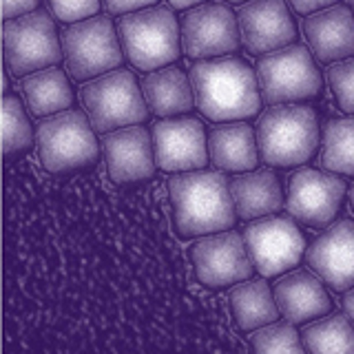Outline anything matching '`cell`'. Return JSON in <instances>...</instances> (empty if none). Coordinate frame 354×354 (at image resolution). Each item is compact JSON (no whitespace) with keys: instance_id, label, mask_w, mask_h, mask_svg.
Segmentation results:
<instances>
[{"instance_id":"obj_1","label":"cell","mask_w":354,"mask_h":354,"mask_svg":"<svg viewBox=\"0 0 354 354\" xmlns=\"http://www.w3.org/2000/svg\"><path fill=\"white\" fill-rule=\"evenodd\" d=\"M171 217L177 237L193 239L230 230L237 221L230 182L221 171H186L169 180Z\"/></svg>"},{"instance_id":"obj_2","label":"cell","mask_w":354,"mask_h":354,"mask_svg":"<svg viewBox=\"0 0 354 354\" xmlns=\"http://www.w3.org/2000/svg\"><path fill=\"white\" fill-rule=\"evenodd\" d=\"M191 84L197 109L210 122H237L254 118L261 109L257 71L235 55L197 60L191 66Z\"/></svg>"},{"instance_id":"obj_3","label":"cell","mask_w":354,"mask_h":354,"mask_svg":"<svg viewBox=\"0 0 354 354\" xmlns=\"http://www.w3.org/2000/svg\"><path fill=\"white\" fill-rule=\"evenodd\" d=\"M259 158L268 166L292 169L315 158L319 149V122L308 104H272L257 120Z\"/></svg>"},{"instance_id":"obj_4","label":"cell","mask_w":354,"mask_h":354,"mask_svg":"<svg viewBox=\"0 0 354 354\" xmlns=\"http://www.w3.org/2000/svg\"><path fill=\"white\" fill-rule=\"evenodd\" d=\"M118 33L124 55L140 71H158L180 60L182 29L169 7H144L120 16Z\"/></svg>"},{"instance_id":"obj_5","label":"cell","mask_w":354,"mask_h":354,"mask_svg":"<svg viewBox=\"0 0 354 354\" xmlns=\"http://www.w3.org/2000/svg\"><path fill=\"white\" fill-rule=\"evenodd\" d=\"M82 111L66 109L44 118L36 129V144L42 169L51 175H66L91 169L100 158L95 129Z\"/></svg>"},{"instance_id":"obj_6","label":"cell","mask_w":354,"mask_h":354,"mask_svg":"<svg viewBox=\"0 0 354 354\" xmlns=\"http://www.w3.org/2000/svg\"><path fill=\"white\" fill-rule=\"evenodd\" d=\"M80 100L97 133H111L142 124L149 118V102L136 75L124 69L109 71L80 88Z\"/></svg>"},{"instance_id":"obj_7","label":"cell","mask_w":354,"mask_h":354,"mask_svg":"<svg viewBox=\"0 0 354 354\" xmlns=\"http://www.w3.org/2000/svg\"><path fill=\"white\" fill-rule=\"evenodd\" d=\"M62 51L66 71L73 80L86 82L97 75L115 71L124 60L118 27L109 16H93L71 22L62 29Z\"/></svg>"},{"instance_id":"obj_8","label":"cell","mask_w":354,"mask_h":354,"mask_svg":"<svg viewBox=\"0 0 354 354\" xmlns=\"http://www.w3.org/2000/svg\"><path fill=\"white\" fill-rule=\"evenodd\" d=\"M5 64L16 77L60 64L64 58L62 38L47 11L36 9L20 18L5 20Z\"/></svg>"},{"instance_id":"obj_9","label":"cell","mask_w":354,"mask_h":354,"mask_svg":"<svg viewBox=\"0 0 354 354\" xmlns=\"http://www.w3.org/2000/svg\"><path fill=\"white\" fill-rule=\"evenodd\" d=\"M261 97L268 104H292L321 93V73L304 44L266 53L257 62Z\"/></svg>"},{"instance_id":"obj_10","label":"cell","mask_w":354,"mask_h":354,"mask_svg":"<svg viewBox=\"0 0 354 354\" xmlns=\"http://www.w3.org/2000/svg\"><path fill=\"white\" fill-rule=\"evenodd\" d=\"M188 257L193 261L197 281L210 290H221L232 283L246 281L254 270L246 239L235 230L215 232L195 241L188 250Z\"/></svg>"},{"instance_id":"obj_11","label":"cell","mask_w":354,"mask_h":354,"mask_svg":"<svg viewBox=\"0 0 354 354\" xmlns=\"http://www.w3.org/2000/svg\"><path fill=\"white\" fill-rule=\"evenodd\" d=\"M254 270L261 277H277L292 270L306 252L301 230L288 217H261L243 230Z\"/></svg>"},{"instance_id":"obj_12","label":"cell","mask_w":354,"mask_h":354,"mask_svg":"<svg viewBox=\"0 0 354 354\" xmlns=\"http://www.w3.org/2000/svg\"><path fill=\"white\" fill-rule=\"evenodd\" d=\"M346 182L332 171L301 169L288 184L286 208L292 219L310 228H324L335 221L346 197Z\"/></svg>"},{"instance_id":"obj_13","label":"cell","mask_w":354,"mask_h":354,"mask_svg":"<svg viewBox=\"0 0 354 354\" xmlns=\"http://www.w3.org/2000/svg\"><path fill=\"white\" fill-rule=\"evenodd\" d=\"M239 18L226 5L208 3L186 11L182 20V47L191 60L219 58L239 49Z\"/></svg>"},{"instance_id":"obj_14","label":"cell","mask_w":354,"mask_h":354,"mask_svg":"<svg viewBox=\"0 0 354 354\" xmlns=\"http://www.w3.org/2000/svg\"><path fill=\"white\" fill-rule=\"evenodd\" d=\"M155 162L164 173L202 171L210 160L204 124L197 118H166L153 124Z\"/></svg>"},{"instance_id":"obj_15","label":"cell","mask_w":354,"mask_h":354,"mask_svg":"<svg viewBox=\"0 0 354 354\" xmlns=\"http://www.w3.org/2000/svg\"><path fill=\"white\" fill-rule=\"evenodd\" d=\"M102 153L111 182L138 184L149 182L155 175V147L153 133L133 124L102 136Z\"/></svg>"},{"instance_id":"obj_16","label":"cell","mask_w":354,"mask_h":354,"mask_svg":"<svg viewBox=\"0 0 354 354\" xmlns=\"http://www.w3.org/2000/svg\"><path fill=\"white\" fill-rule=\"evenodd\" d=\"M241 42L252 55L290 47L297 29L283 0H248L237 11Z\"/></svg>"},{"instance_id":"obj_17","label":"cell","mask_w":354,"mask_h":354,"mask_svg":"<svg viewBox=\"0 0 354 354\" xmlns=\"http://www.w3.org/2000/svg\"><path fill=\"white\" fill-rule=\"evenodd\" d=\"M306 261L332 290L346 292L354 286V221L330 224L306 250Z\"/></svg>"},{"instance_id":"obj_18","label":"cell","mask_w":354,"mask_h":354,"mask_svg":"<svg viewBox=\"0 0 354 354\" xmlns=\"http://www.w3.org/2000/svg\"><path fill=\"white\" fill-rule=\"evenodd\" d=\"M304 33L319 62L354 58V14L346 5L319 9L304 20Z\"/></svg>"},{"instance_id":"obj_19","label":"cell","mask_w":354,"mask_h":354,"mask_svg":"<svg viewBox=\"0 0 354 354\" xmlns=\"http://www.w3.org/2000/svg\"><path fill=\"white\" fill-rule=\"evenodd\" d=\"M321 281L308 270H295L274 283V301L288 324L299 326L330 313L332 301Z\"/></svg>"},{"instance_id":"obj_20","label":"cell","mask_w":354,"mask_h":354,"mask_svg":"<svg viewBox=\"0 0 354 354\" xmlns=\"http://www.w3.org/2000/svg\"><path fill=\"white\" fill-rule=\"evenodd\" d=\"M210 162L221 173H248L259 162L257 131L246 120L219 124L208 133Z\"/></svg>"},{"instance_id":"obj_21","label":"cell","mask_w":354,"mask_h":354,"mask_svg":"<svg viewBox=\"0 0 354 354\" xmlns=\"http://www.w3.org/2000/svg\"><path fill=\"white\" fill-rule=\"evenodd\" d=\"M230 195L237 217L243 221L268 217L283 208L281 182L277 173L268 169L237 173L230 180Z\"/></svg>"},{"instance_id":"obj_22","label":"cell","mask_w":354,"mask_h":354,"mask_svg":"<svg viewBox=\"0 0 354 354\" xmlns=\"http://www.w3.org/2000/svg\"><path fill=\"white\" fill-rule=\"evenodd\" d=\"M142 91L151 113L158 118L182 115L193 111L197 104L191 77H186L177 66H164V69L151 71L142 80Z\"/></svg>"},{"instance_id":"obj_23","label":"cell","mask_w":354,"mask_h":354,"mask_svg":"<svg viewBox=\"0 0 354 354\" xmlns=\"http://www.w3.org/2000/svg\"><path fill=\"white\" fill-rule=\"evenodd\" d=\"M230 313L241 332H252L263 326H270L279 319V306L274 301V292L263 279H246L237 283L228 297Z\"/></svg>"},{"instance_id":"obj_24","label":"cell","mask_w":354,"mask_h":354,"mask_svg":"<svg viewBox=\"0 0 354 354\" xmlns=\"http://www.w3.org/2000/svg\"><path fill=\"white\" fill-rule=\"evenodd\" d=\"M22 93H25L31 115L36 118L55 115L60 111L71 109L73 102L71 84L58 66H49V69L29 73L22 80Z\"/></svg>"},{"instance_id":"obj_25","label":"cell","mask_w":354,"mask_h":354,"mask_svg":"<svg viewBox=\"0 0 354 354\" xmlns=\"http://www.w3.org/2000/svg\"><path fill=\"white\" fill-rule=\"evenodd\" d=\"M310 354H354V326L348 315H332L301 332Z\"/></svg>"},{"instance_id":"obj_26","label":"cell","mask_w":354,"mask_h":354,"mask_svg":"<svg viewBox=\"0 0 354 354\" xmlns=\"http://www.w3.org/2000/svg\"><path fill=\"white\" fill-rule=\"evenodd\" d=\"M321 164L326 171L354 175V118H332L326 122Z\"/></svg>"},{"instance_id":"obj_27","label":"cell","mask_w":354,"mask_h":354,"mask_svg":"<svg viewBox=\"0 0 354 354\" xmlns=\"http://www.w3.org/2000/svg\"><path fill=\"white\" fill-rule=\"evenodd\" d=\"M33 144V131L22 102L11 93L3 100V151L5 158H16Z\"/></svg>"},{"instance_id":"obj_28","label":"cell","mask_w":354,"mask_h":354,"mask_svg":"<svg viewBox=\"0 0 354 354\" xmlns=\"http://www.w3.org/2000/svg\"><path fill=\"white\" fill-rule=\"evenodd\" d=\"M295 324H270L250 337L254 354H306Z\"/></svg>"},{"instance_id":"obj_29","label":"cell","mask_w":354,"mask_h":354,"mask_svg":"<svg viewBox=\"0 0 354 354\" xmlns=\"http://www.w3.org/2000/svg\"><path fill=\"white\" fill-rule=\"evenodd\" d=\"M328 84L343 113H354V58L328 66Z\"/></svg>"},{"instance_id":"obj_30","label":"cell","mask_w":354,"mask_h":354,"mask_svg":"<svg viewBox=\"0 0 354 354\" xmlns=\"http://www.w3.org/2000/svg\"><path fill=\"white\" fill-rule=\"evenodd\" d=\"M53 16L62 22H80L100 11V0H47Z\"/></svg>"},{"instance_id":"obj_31","label":"cell","mask_w":354,"mask_h":354,"mask_svg":"<svg viewBox=\"0 0 354 354\" xmlns=\"http://www.w3.org/2000/svg\"><path fill=\"white\" fill-rule=\"evenodd\" d=\"M102 3L111 16H124V14H131V11L151 7L158 3V0H102Z\"/></svg>"},{"instance_id":"obj_32","label":"cell","mask_w":354,"mask_h":354,"mask_svg":"<svg viewBox=\"0 0 354 354\" xmlns=\"http://www.w3.org/2000/svg\"><path fill=\"white\" fill-rule=\"evenodd\" d=\"M40 7V0H3V16L5 20L20 18L25 14H31Z\"/></svg>"},{"instance_id":"obj_33","label":"cell","mask_w":354,"mask_h":354,"mask_svg":"<svg viewBox=\"0 0 354 354\" xmlns=\"http://www.w3.org/2000/svg\"><path fill=\"white\" fill-rule=\"evenodd\" d=\"M339 0H290V5L295 7V11L299 14H315L319 9H326V7H332L337 5Z\"/></svg>"},{"instance_id":"obj_34","label":"cell","mask_w":354,"mask_h":354,"mask_svg":"<svg viewBox=\"0 0 354 354\" xmlns=\"http://www.w3.org/2000/svg\"><path fill=\"white\" fill-rule=\"evenodd\" d=\"M343 310H346L348 319L354 326V286L350 288V290H346V295H343Z\"/></svg>"},{"instance_id":"obj_35","label":"cell","mask_w":354,"mask_h":354,"mask_svg":"<svg viewBox=\"0 0 354 354\" xmlns=\"http://www.w3.org/2000/svg\"><path fill=\"white\" fill-rule=\"evenodd\" d=\"M171 3V7H175V9H193V7H197V5H202L204 0H169Z\"/></svg>"},{"instance_id":"obj_36","label":"cell","mask_w":354,"mask_h":354,"mask_svg":"<svg viewBox=\"0 0 354 354\" xmlns=\"http://www.w3.org/2000/svg\"><path fill=\"white\" fill-rule=\"evenodd\" d=\"M350 206H352V213H354V186L350 188Z\"/></svg>"},{"instance_id":"obj_37","label":"cell","mask_w":354,"mask_h":354,"mask_svg":"<svg viewBox=\"0 0 354 354\" xmlns=\"http://www.w3.org/2000/svg\"><path fill=\"white\" fill-rule=\"evenodd\" d=\"M228 3H246V0H228Z\"/></svg>"}]
</instances>
